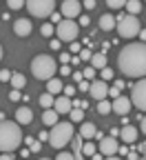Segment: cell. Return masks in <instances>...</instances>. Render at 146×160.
<instances>
[{
  "mask_svg": "<svg viewBox=\"0 0 146 160\" xmlns=\"http://www.w3.org/2000/svg\"><path fill=\"white\" fill-rule=\"evenodd\" d=\"M117 67L129 78H146V42H131L122 47Z\"/></svg>",
  "mask_w": 146,
  "mask_h": 160,
  "instance_id": "6da1fadb",
  "label": "cell"
},
{
  "mask_svg": "<svg viewBox=\"0 0 146 160\" xmlns=\"http://www.w3.org/2000/svg\"><path fill=\"white\" fill-rule=\"evenodd\" d=\"M22 142V129L18 122H9V120H0V151H16Z\"/></svg>",
  "mask_w": 146,
  "mask_h": 160,
  "instance_id": "7a4b0ae2",
  "label": "cell"
},
{
  "mask_svg": "<svg viewBox=\"0 0 146 160\" xmlns=\"http://www.w3.org/2000/svg\"><path fill=\"white\" fill-rule=\"evenodd\" d=\"M73 122H58L49 131V145L55 149H64L69 142H73Z\"/></svg>",
  "mask_w": 146,
  "mask_h": 160,
  "instance_id": "3957f363",
  "label": "cell"
},
{
  "mask_svg": "<svg viewBox=\"0 0 146 160\" xmlns=\"http://www.w3.org/2000/svg\"><path fill=\"white\" fill-rule=\"evenodd\" d=\"M55 71H58V62H55L51 56H47V53L35 56V58L31 60V73H33L38 80H51Z\"/></svg>",
  "mask_w": 146,
  "mask_h": 160,
  "instance_id": "277c9868",
  "label": "cell"
},
{
  "mask_svg": "<svg viewBox=\"0 0 146 160\" xmlns=\"http://www.w3.org/2000/svg\"><path fill=\"white\" fill-rule=\"evenodd\" d=\"M80 33V22H75L73 18H64L62 22L55 25V36L62 40V42H73Z\"/></svg>",
  "mask_w": 146,
  "mask_h": 160,
  "instance_id": "5b68a950",
  "label": "cell"
},
{
  "mask_svg": "<svg viewBox=\"0 0 146 160\" xmlns=\"http://www.w3.org/2000/svg\"><path fill=\"white\" fill-rule=\"evenodd\" d=\"M139 31H142L139 18H135L133 13L120 18V22H117V33H120L122 38H135V36H139Z\"/></svg>",
  "mask_w": 146,
  "mask_h": 160,
  "instance_id": "8992f818",
  "label": "cell"
},
{
  "mask_svg": "<svg viewBox=\"0 0 146 160\" xmlns=\"http://www.w3.org/2000/svg\"><path fill=\"white\" fill-rule=\"evenodd\" d=\"M27 9L33 18H47L55 11V0H27Z\"/></svg>",
  "mask_w": 146,
  "mask_h": 160,
  "instance_id": "52a82bcc",
  "label": "cell"
},
{
  "mask_svg": "<svg viewBox=\"0 0 146 160\" xmlns=\"http://www.w3.org/2000/svg\"><path fill=\"white\" fill-rule=\"evenodd\" d=\"M131 100L139 111H146V78H139L131 89Z\"/></svg>",
  "mask_w": 146,
  "mask_h": 160,
  "instance_id": "ba28073f",
  "label": "cell"
},
{
  "mask_svg": "<svg viewBox=\"0 0 146 160\" xmlns=\"http://www.w3.org/2000/svg\"><path fill=\"white\" fill-rule=\"evenodd\" d=\"M109 85H106V80H102V78H95V80H91V89H89V93L95 98V100H104L109 96Z\"/></svg>",
  "mask_w": 146,
  "mask_h": 160,
  "instance_id": "9c48e42d",
  "label": "cell"
},
{
  "mask_svg": "<svg viewBox=\"0 0 146 160\" xmlns=\"http://www.w3.org/2000/svg\"><path fill=\"white\" fill-rule=\"evenodd\" d=\"M117 140H115V136H102L100 138V151L104 153V156H115L117 153Z\"/></svg>",
  "mask_w": 146,
  "mask_h": 160,
  "instance_id": "30bf717a",
  "label": "cell"
},
{
  "mask_svg": "<svg viewBox=\"0 0 146 160\" xmlns=\"http://www.w3.org/2000/svg\"><path fill=\"white\" fill-rule=\"evenodd\" d=\"M60 9H62V16L64 18H78L80 11H82V5H80V0H64Z\"/></svg>",
  "mask_w": 146,
  "mask_h": 160,
  "instance_id": "8fae6325",
  "label": "cell"
},
{
  "mask_svg": "<svg viewBox=\"0 0 146 160\" xmlns=\"http://www.w3.org/2000/svg\"><path fill=\"white\" fill-rule=\"evenodd\" d=\"M131 105H133L131 98H126V96H117V98L113 100V111H115L117 116H126V113L131 111Z\"/></svg>",
  "mask_w": 146,
  "mask_h": 160,
  "instance_id": "7c38bea8",
  "label": "cell"
},
{
  "mask_svg": "<svg viewBox=\"0 0 146 160\" xmlns=\"http://www.w3.org/2000/svg\"><path fill=\"white\" fill-rule=\"evenodd\" d=\"M31 20L29 18H18L16 22H13V31H16V36H20V38H27L29 33H31Z\"/></svg>",
  "mask_w": 146,
  "mask_h": 160,
  "instance_id": "4fadbf2b",
  "label": "cell"
},
{
  "mask_svg": "<svg viewBox=\"0 0 146 160\" xmlns=\"http://www.w3.org/2000/svg\"><path fill=\"white\" fill-rule=\"evenodd\" d=\"M53 109H55L58 113H71V109H73V100H71L69 96H58Z\"/></svg>",
  "mask_w": 146,
  "mask_h": 160,
  "instance_id": "5bb4252c",
  "label": "cell"
},
{
  "mask_svg": "<svg viewBox=\"0 0 146 160\" xmlns=\"http://www.w3.org/2000/svg\"><path fill=\"white\" fill-rule=\"evenodd\" d=\"M120 138L124 140V142L133 145L135 140H137V127H135V125H124V127L120 129Z\"/></svg>",
  "mask_w": 146,
  "mask_h": 160,
  "instance_id": "9a60e30c",
  "label": "cell"
},
{
  "mask_svg": "<svg viewBox=\"0 0 146 160\" xmlns=\"http://www.w3.org/2000/svg\"><path fill=\"white\" fill-rule=\"evenodd\" d=\"M31 120H33V111L29 107H18V111H16V122L18 125H31Z\"/></svg>",
  "mask_w": 146,
  "mask_h": 160,
  "instance_id": "2e32d148",
  "label": "cell"
},
{
  "mask_svg": "<svg viewBox=\"0 0 146 160\" xmlns=\"http://www.w3.org/2000/svg\"><path fill=\"white\" fill-rule=\"evenodd\" d=\"M97 27H100L102 31H111V29H115V18H113L111 13H102Z\"/></svg>",
  "mask_w": 146,
  "mask_h": 160,
  "instance_id": "e0dca14e",
  "label": "cell"
},
{
  "mask_svg": "<svg viewBox=\"0 0 146 160\" xmlns=\"http://www.w3.org/2000/svg\"><path fill=\"white\" fill-rule=\"evenodd\" d=\"M47 91L53 93V96H60L62 91H64V85H62V80H60V78H51V80H47Z\"/></svg>",
  "mask_w": 146,
  "mask_h": 160,
  "instance_id": "ac0fdd59",
  "label": "cell"
},
{
  "mask_svg": "<svg viewBox=\"0 0 146 160\" xmlns=\"http://www.w3.org/2000/svg\"><path fill=\"white\" fill-rule=\"evenodd\" d=\"M58 111L55 109H45V113H42V125H47V127H53V125H58Z\"/></svg>",
  "mask_w": 146,
  "mask_h": 160,
  "instance_id": "d6986e66",
  "label": "cell"
},
{
  "mask_svg": "<svg viewBox=\"0 0 146 160\" xmlns=\"http://www.w3.org/2000/svg\"><path fill=\"white\" fill-rule=\"evenodd\" d=\"M95 133H97V129H95V125L93 122H82L80 125V136L82 138H95Z\"/></svg>",
  "mask_w": 146,
  "mask_h": 160,
  "instance_id": "ffe728a7",
  "label": "cell"
},
{
  "mask_svg": "<svg viewBox=\"0 0 146 160\" xmlns=\"http://www.w3.org/2000/svg\"><path fill=\"white\" fill-rule=\"evenodd\" d=\"M106 62H109V60H106V53H104V51L93 53V58H91V65H93L95 69H104V67H106Z\"/></svg>",
  "mask_w": 146,
  "mask_h": 160,
  "instance_id": "44dd1931",
  "label": "cell"
},
{
  "mask_svg": "<svg viewBox=\"0 0 146 160\" xmlns=\"http://www.w3.org/2000/svg\"><path fill=\"white\" fill-rule=\"evenodd\" d=\"M111 111H113V102H109L106 98H104V100H97V113L106 116V113H111Z\"/></svg>",
  "mask_w": 146,
  "mask_h": 160,
  "instance_id": "7402d4cb",
  "label": "cell"
},
{
  "mask_svg": "<svg viewBox=\"0 0 146 160\" xmlns=\"http://www.w3.org/2000/svg\"><path fill=\"white\" fill-rule=\"evenodd\" d=\"M55 105V98H53V93H42V96H40V107H45V109H51Z\"/></svg>",
  "mask_w": 146,
  "mask_h": 160,
  "instance_id": "603a6c76",
  "label": "cell"
},
{
  "mask_svg": "<svg viewBox=\"0 0 146 160\" xmlns=\"http://www.w3.org/2000/svg\"><path fill=\"white\" fill-rule=\"evenodd\" d=\"M25 85H27V78H25L22 73H13V76H11V87H13V89H22Z\"/></svg>",
  "mask_w": 146,
  "mask_h": 160,
  "instance_id": "cb8c5ba5",
  "label": "cell"
},
{
  "mask_svg": "<svg viewBox=\"0 0 146 160\" xmlns=\"http://www.w3.org/2000/svg\"><path fill=\"white\" fill-rule=\"evenodd\" d=\"M69 116H71V122H82V120H84V109H80V107H73Z\"/></svg>",
  "mask_w": 146,
  "mask_h": 160,
  "instance_id": "d4e9b609",
  "label": "cell"
},
{
  "mask_svg": "<svg viewBox=\"0 0 146 160\" xmlns=\"http://www.w3.org/2000/svg\"><path fill=\"white\" fill-rule=\"evenodd\" d=\"M126 9H129V13L137 16V13L142 11V2H139V0H129V2H126Z\"/></svg>",
  "mask_w": 146,
  "mask_h": 160,
  "instance_id": "484cf974",
  "label": "cell"
},
{
  "mask_svg": "<svg viewBox=\"0 0 146 160\" xmlns=\"http://www.w3.org/2000/svg\"><path fill=\"white\" fill-rule=\"evenodd\" d=\"M25 142L29 145V151H31V153H38L40 149H42V145H40V140H38V138H27Z\"/></svg>",
  "mask_w": 146,
  "mask_h": 160,
  "instance_id": "4316f807",
  "label": "cell"
},
{
  "mask_svg": "<svg viewBox=\"0 0 146 160\" xmlns=\"http://www.w3.org/2000/svg\"><path fill=\"white\" fill-rule=\"evenodd\" d=\"M122 89H124V82H122V80H115V85H113V87L109 89V96H111V98L115 100V98L120 96V91H122Z\"/></svg>",
  "mask_w": 146,
  "mask_h": 160,
  "instance_id": "83f0119b",
  "label": "cell"
},
{
  "mask_svg": "<svg viewBox=\"0 0 146 160\" xmlns=\"http://www.w3.org/2000/svg\"><path fill=\"white\" fill-rule=\"evenodd\" d=\"M40 33H42L45 38H51V36L55 33V27H53V25H49V22H45L42 27H40Z\"/></svg>",
  "mask_w": 146,
  "mask_h": 160,
  "instance_id": "f1b7e54d",
  "label": "cell"
},
{
  "mask_svg": "<svg viewBox=\"0 0 146 160\" xmlns=\"http://www.w3.org/2000/svg\"><path fill=\"white\" fill-rule=\"evenodd\" d=\"M95 151H97V147H95L93 142H84V145H82V153H84V156H89V158H91Z\"/></svg>",
  "mask_w": 146,
  "mask_h": 160,
  "instance_id": "f546056e",
  "label": "cell"
},
{
  "mask_svg": "<svg viewBox=\"0 0 146 160\" xmlns=\"http://www.w3.org/2000/svg\"><path fill=\"white\" fill-rule=\"evenodd\" d=\"M95 67L93 65H89V67H84V71H82V73H84V80H95Z\"/></svg>",
  "mask_w": 146,
  "mask_h": 160,
  "instance_id": "4dcf8cb0",
  "label": "cell"
},
{
  "mask_svg": "<svg viewBox=\"0 0 146 160\" xmlns=\"http://www.w3.org/2000/svg\"><path fill=\"white\" fill-rule=\"evenodd\" d=\"M7 5H9V9H22V7H27V0H7Z\"/></svg>",
  "mask_w": 146,
  "mask_h": 160,
  "instance_id": "1f68e13d",
  "label": "cell"
},
{
  "mask_svg": "<svg viewBox=\"0 0 146 160\" xmlns=\"http://www.w3.org/2000/svg\"><path fill=\"white\" fill-rule=\"evenodd\" d=\"M126 2L129 0H106V5L111 9H122V7H126Z\"/></svg>",
  "mask_w": 146,
  "mask_h": 160,
  "instance_id": "d6a6232c",
  "label": "cell"
},
{
  "mask_svg": "<svg viewBox=\"0 0 146 160\" xmlns=\"http://www.w3.org/2000/svg\"><path fill=\"white\" fill-rule=\"evenodd\" d=\"M113 73H115V71H113L111 67H104V69H100V78H102V80H111V78H113Z\"/></svg>",
  "mask_w": 146,
  "mask_h": 160,
  "instance_id": "836d02e7",
  "label": "cell"
},
{
  "mask_svg": "<svg viewBox=\"0 0 146 160\" xmlns=\"http://www.w3.org/2000/svg\"><path fill=\"white\" fill-rule=\"evenodd\" d=\"M55 160H75V156L71 151H64V149H60V153L55 156Z\"/></svg>",
  "mask_w": 146,
  "mask_h": 160,
  "instance_id": "e575fe53",
  "label": "cell"
},
{
  "mask_svg": "<svg viewBox=\"0 0 146 160\" xmlns=\"http://www.w3.org/2000/svg\"><path fill=\"white\" fill-rule=\"evenodd\" d=\"M20 98H22V93H20V89H13V87H11V91H9V100H11V102H18Z\"/></svg>",
  "mask_w": 146,
  "mask_h": 160,
  "instance_id": "d590c367",
  "label": "cell"
},
{
  "mask_svg": "<svg viewBox=\"0 0 146 160\" xmlns=\"http://www.w3.org/2000/svg\"><path fill=\"white\" fill-rule=\"evenodd\" d=\"M11 69H2V71H0V80H2V82H9V80H11Z\"/></svg>",
  "mask_w": 146,
  "mask_h": 160,
  "instance_id": "8d00e7d4",
  "label": "cell"
},
{
  "mask_svg": "<svg viewBox=\"0 0 146 160\" xmlns=\"http://www.w3.org/2000/svg\"><path fill=\"white\" fill-rule=\"evenodd\" d=\"M91 58H93V51L91 49H82L80 51V60H89V62H91Z\"/></svg>",
  "mask_w": 146,
  "mask_h": 160,
  "instance_id": "74e56055",
  "label": "cell"
},
{
  "mask_svg": "<svg viewBox=\"0 0 146 160\" xmlns=\"http://www.w3.org/2000/svg\"><path fill=\"white\" fill-rule=\"evenodd\" d=\"M78 89H80V91H89V89H91V80H80Z\"/></svg>",
  "mask_w": 146,
  "mask_h": 160,
  "instance_id": "f35d334b",
  "label": "cell"
},
{
  "mask_svg": "<svg viewBox=\"0 0 146 160\" xmlns=\"http://www.w3.org/2000/svg\"><path fill=\"white\" fill-rule=\"evenodd\" d=\"M75 91H78V87H73V85H64V96H69V98H71Z\"/></svg>",
  "mask_w": 146,
  "mask_h": 160,
  "instance_id": "ab89813d",
  "label": "cell"
},
{
  "mask_svg": "<svg viewBox=\"0 0 146 160\" xmlns=\"http://www.w3.org/2000/svg\"><path fill=\"white\" fill-rule=\"evenodd\" d=\"M49 18H51V22H53V25H58V22H62V18H64V16H62V13H55V11H53V13H51Z\"/></svg>",
  "mask_w": 146,
  "mask_h": 160,
  "instance_id": "60d3db41",
  "label": "cell"
},
{
  "mask_svg": "<svg viewBox=\"0 0 146 160\" xmlns=\"http://www.w3.org/2000/svg\"><path fill=\"white\" fill-rule=\"evenodd\" d=\"M71 60H73V58H71V56H69L67 51H64V53H60V62H62V65H69Z\"/></svg>",
  "mask_w": 146,
  "mask_h": 160,
  "instance_id": "b9f144b4",
  "label": "cell"
},
{
  "mask_svg": "<svg viewBox=\"0 0 146 160\" xmlns=\"http://www.w3.org/2000/svg\"><path fill=\"white\" fill-rule=\"evenodd\" d=\"M60 73H62V76H71L73 71H71V67H69V65H62V67H60Z\"/></svg>",
  "mask_w": 146,
  "mask_h": 160,
  "instance_id": "7bdbcfd3",
  "label": "cell"
},
{
  "mask_svg": "<svg viewBox=\"0 0 146 160\" xmlns=\"http://www.w3.org/2000/svg\"><path fill=\"white\" fill-rule=\"evenodd\" d=\"M38 140H40V142H45V140H49V131H47V129H42V131H40V136H38Z\"/></svg>",
  "mask_w": 146,
  "mask_h": 160,
  "instance_id": "ee69618b",
  "label": "cell"
},
{
  "mask_svg": "<svg viewBox=\"0 0 146 160\" xmlns=\"http://www.w3.org/2000/svg\"><path fill=\"white\" fill-rule=\"evenodd\" d=\"M60 45H62V40H60V38L51 40V49H55V51H58V49H60Z\"/></svg>",
  "mask_w": 146,
  "mask_h": 160,
  "instance_id": "f6af8a7d",
  "label": "cell"
},
{
  "mask_svg": "<svg viewBox=\"0 0 146 160\" xmlns=\"http://www.w3.org/2000/svg\"><path fill=\"white\" fill-rule=\"evenodd\" d=\"M69 47H71V51H75V53H78V51H82V47L75 42V40H73V42H69Z\"/></svg>",
  "mask_w": 146,
  "mask_h": 160,
  "instance_id": "bcb514c9",
  "label": "cell"
},
{
  "mask_svg": "<svg viewBox=\"0 0 146 160\" xmlns=\"http://www.w3.org/2000/svg\"><path fill=\"white\" fill-rule=\"evenodd\" d=\"M129 160H142L139 156H137V151H129V156H126Z\"/></svg>",
  "mask_w": 146,
  "mask_h": 160,
  "instance_id": "7dc6e473",
  "label": "cell"
},
{
  "mask_svg": "<svg viewBox=\"0 0 146 160\" xmlns=\"http://www.w3.org/2000/svg\"><path fill=\"white\" fill-rule=\"evenodd\" d=\"M89 22H91V20H89V16H82V18H80V25H82V27H87Z\"/></svg>",
  "mask_w": 146,
  "mask_h": 160,
  "instance_id": "c3c4849f",
  "label": "cell"
},
{
  "mask_svg": "<svg viewBox=\"0 0 146 160\" xmlns=\"http://www.w3.org/2000/svg\"><path fill=\"white\" fill-rule=\"evenodd\" d=\"M91 160H104V153H102V151H100V153H97V151H95V153H93V156H91Z\"/></svg>",
  "mask_w": 146,
  "mask_h": 160,
  "instance_id": "681fc988",
  "label": "cell"
},
{
  "mask_svg": "<svg viewBox=\"0 0 146 160\" xmlns=\"http://www.w3.org/2000/svg\"><path fill=\"white\" fill-rule=\"evenodd\" d=\"M84 7H87V9H93V7H95V0H84Z\"/></svg>",
  "mask_w": 146,
  "mask_h": 160,
  "instance_id": "f907efd6",
  "label": "cell"
},
{
  "mask_svg": "<svg viewBox=\"0 0 146 160\" xmlns=\"http://www.w3.org/2000/svg\"><path fill=\"white\" fill-rule=\"evenodd\" d=\"M73 80H78V82H80V80H84V73H80V71H75V73H73Z\"/></svg>",
  "mask_w": 146,
  "mask_h": 160,
  "instance_id": "816d5d0a",
  "label": "cell"
},
{
  "mask_svg": "<svg viewBox=\"0 0 146 160\" xmlns=\"http://www.w3.org/2000/svg\"><path fill=\"white\" fill-rule=\"evenodd\" d=\"M117 151H120V156H129V151H131V149H129V147H120Z\"/></svg>",
  "mask_w": 146,
  "mask_h": 160,
  "instance_id": "f5cc1de1",
  "label": "cell"
},
{
  "mask_svg": "<svg viewBox=\"0 0 146 160\" xmlns=\"http://www.w3.org/2000/svg\"><path fill=\"white\" fill-rule=\"evenodd\" d=\"M139 125H142V127H139V129H142V133H144V136H146V116H144V118H142V122H139Z\"/></svg>",
  "mask_w": 146,
  "mask_h": 160,
  "instance_id": "db71d44e",
  "label": "cell"
},
{
  "mask_svg": "<svg viewBox=\"0 0 146 160\" xmlns=\"http://www.w3.org/2000/svg\"><path fill=\"white\" fill-rule=\"evenodd\" d=\"M0 160H13V158H11V153H7V151H5L2 156H0Z\"/></svg>",
  "mask_w": 146,
  "mask_h": 160,
  "instance_id": "11a10c76",
  "label": "cell"
},
{
  "mask_svg": "<svg viewBox=\"0 0 146 160\" xmlns=\"http://www.w3.org/2000/svg\"><path fill=\"white\" fill-rule=\"evenodd\" d=\"M139 38H142V42H146V29H142V31H139Z\"/></svg>",
  "mask_w": 146,
  "mask_h": 160,
  "instance_id": "9f6ffc18",
  "label": "cell"
},
{
  "mask_svg": "<svg viewBox=\"0 0 146 160\" xmlns=\"http://www.w3.org/2000/svg\"><path fill=\"white\" fill-rule=\"evenodd\" d=\"M104 160H122V158H117V156H106Z\"/></svg>",
  "mask_w": 146,
  "mask_h": 160,
  "instance_id": "6f0895ef",
  "label": "cell"
},
{
  "mask_svg": "<svg viewBox=\"0 0 146 160\" xmlns=\"http://www.w3.org/2000/svg\"><path fill=\"white\" fill-rule=\"evenodd\" d=\"M0 60H2V47H0Z\"/></svg>",
  "mask_w": 146,
  "mask_h": 160,
  "instance_id": "680465c9",
  "label": "cell"
},
{
  "mask_svg": "<svg viewBox=\"0 0 146 160\" xmlns=\"http://www.w3.org/2000/svg\"><path fill=\"white\" fill-rule=\"evenodd\" d=\"M142 160H146V151H144V156H142Z\"/></svg>",
  "mask_w": 146,
  "mask_h": 160,
  "instance_id": "91938a15",
  "label": "cell"
},
{
  "mask_svg": "<svg viewBox=\"0 0 146 160\" xmlns=\"http://www.w3.org/2000/svg\"><path fill=\"white\" fill-rule=\"evenodd\" d=\"M40 160H51V158H40Z\"/></svg>",
  "mask_w": 146,
  "mask_h": 160,
  "instance_id": "94428289",
  "label": "cell"
}]
</instances>
